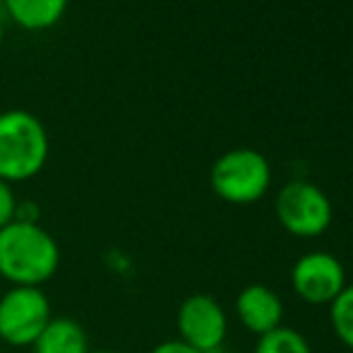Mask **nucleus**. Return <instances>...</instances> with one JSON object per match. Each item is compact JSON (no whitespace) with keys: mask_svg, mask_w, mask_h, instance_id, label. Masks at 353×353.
<instances>
[{"mask_svg":"<svg viewBox=\"0 0 353 353\" xmlns=\"http://www.w3.org/2000/svg\"><path fill=\"white\" fill-rule=\"evenodd\" d=\"M61 245L39 221L14 219L0 228V279L10 286L43 288L61 270Z\"/></svg>","mask_w":353,"mask_h":353,"instance_id":"obj_1","label":"nucleus"},{"mask_svg":"<svg viewBox=\"0 0 353 353\" xmlns=\"http://www.w3.org/2000/svg\"><path fill=\"white\" fill-rule=\"evenodd\" d=\"M51 152L48 132L32 111L0 113V181L27 183L43 171Z\"/></svg>","mask_w":353,"mask_h":353,"instance_id":"obj_2","label":"nucleus"},{"mask_svg":"<svg viewBox=\"0 0 353 353\" xmlns=\"http://www.w3.org/2000/svg\"><path fill=\"white\" fill-rule=\"evenodd\" d=\"M212 190L228 205H252L262 200L272 185L270 159L252 147H236L223 152L212 163Z\"/></svg>","mask_w":353,"mask_h":353,"instance_id":"obj_3","label":"nucleus"},{"mask_svg":"<svg viewBox=\"0 0 353 353\" xmlns=\"http://www.w3.org/2000/svg\"><path fill=\"white\" fill-rule=\"evenodd\" d=\"M53 317L51 298L43 288L10 286L0 296V344L10 349H32Z\"/></svg>","mask_w":353,"mask_h":353,"instance_id":"obj_4","label":"nucleus"},{"mask_svg":"<svg viewBox=\"0 0 353 353\" xmlns=\"http://www.w3.org/2000/svg\"><path fill=\"white\" fill-rule=\"evenodd\" d=\"M274 212L281 228L296 238H317L330 228L334 207L327 192L310 181H288L279 190Z\"/></svg>","mask_w":353,"mask_h":353,"instance_id":"obj_5","label":"nucleus"},{"mask_svg":"<svg viewBox=\"0 0 353 353\" xmlns=\"http://www.w3.org/2000/svg\"><path fill=\"white\" fill-rule=\"evenodd\" d=\"M178 339L200 353L223 349L228 334V317L221 303L210 293H192L178 305L176 312Z\"/></svg>","mask_w":353,"mask_h":353,"instance_id":"obj_6","label":"nucleus"},{"mask_svg":"<svg viewBox=\"0 0 353 353\" xmlns=\"http://www.w3.org/2000/svg\"><path fill=\"white\" fill-rule=\"evenodd\" d=\"M291 288L307 305H332V301L346 288V270L332 252H307L293 265Z\"/></svg>","mask_w":353,"mask_h":353,"instance_id":"obj_7","label":"nucleus"},{"mask_svg":"<svg viewBox=\"0 0 353 353\" xmlns=\"http://www.w3.org/2000/svg\"><path fill=\"white\" fill-rule=\"evenodd\" d=\"M236 317L248 332L262 336L267 332L281 327L283 303L274 288L265 283H250L236 296Z\"/></svg>","mask_w":353,"mask_h":353,"instance_id":"obj_8","label":"nucleus"},{"mask_svg":"<svg viewBox=\"0 0 353 353\" xmlns=\"http://www.w3.org/2000/svg\"><path fill=\"white\" fill-rule=\"evenodd\" d=\"M32 353H89V336L72 317H53L46 330L32 344Z\"/></svg>","mask_w":353,"mask_h":353,"instance_id":"obj_9","label":"nucleus"},{"mask_svg":"<svg viewBox=\"0 0 353 353\" xmlns=\"http://www.w3.org/2000/svg\"><path fill=\"white\" fill-rule=\"evenodd\" d=\"M0 3L14 24L29 32H43L61 22L70 0H0Z\"/></svg>","mask_w":353,"mask_h":353,"instance_id":"obj_10","label":"nucleus"},{"mask_svg":"<svg viewBox=\"0 0 353 353\" xmlns=\"http://www.w3.org/2000/svg\"><path fill=\"white\" fill-rule=\"evenodd\" d=\"M252 353H312V346L298 330L281 325L267 334L257 336Z\"/></svg>","mask_w":353,"mask_h":353,"instance_id":"obj_11","label":"nucleus"},{"mask_svg":"<svg viewBox=\"0 0 353 353\" xmlns=\"http://www.w3.org/2000/svg\"><path fill=\"white\" fill-rule=\"evenodd\" d=\"M330 325L336 339L353 351V283H346L344 291L332 301Z\"/></svg>","mask_w":353,"mask_h":353,"instance_id":"obj_12","label":"nucleus"},{"mask_svg":"<svg viewBox=\"0 0 353 353\" xmlns=\"http://www.w3.org/2000/svg\"><path fill=\"white\" fill-rule=\"evenodd\" d=\"M19 200L14 195V188L10 183L0 181V228H5L8 223H12L17 219Z\"/></svg>","mask_w":353,"mask_h":353,"instance_id":"obj_13","label":"nucleus"},{"mask_svg":"<svg viewBox=\"0 0 353 353\" xmlns=\"http://www.w3.org/2000/svg\"><path fill=\"white\" fill-rule=\"evenodd\" d=\"M149 353H200V351L190 349V346L183 344L181 339H168V341H161V344H157Z\"/></svg>","mask_w":353,"mask_h":353,"instance_id":"obj_14","label":"nucleus"},{"mask_svg":"<svg viewBox=\"0 0 353 353\" xmlns=\"http://www.w3.org/2000/svg\"><path fill=\"white\" fill-rule=\"evenodd\" d=\"M3 39H5V24H3V14H0V46H3Z\"/></svg>","mask_w":353,"mask_h":353,"instance_id":"obj_15","label":"nucleus"},{"mask_svg":"<svg viewBox=\"0 0 353 353\" xmlns=\"http://www.w3.org/2000/svg\"><path fill=\"white\" fill-rule=\"evenodd\" d=\"M89 353H121V351H113V349H92Z\"/></svg>","mask_w":353,"mask_h":353,"instance_id":"obj_16","label":"nucleus"},{"mask_svg":"<svg viewBox=\"0 0 353 353\" xmlns=\"http://www.w3.org/2000/svg\"><path fill=\"white\" fill-rule=\"evenodd\" d=\"M216 353H238V351H226V349H221V351H216Z\"/></svg>","mask_w":353,"mask_h":353,"instance_id":"obj_17","label":"nucleus"}]
</instances>
